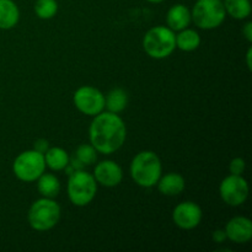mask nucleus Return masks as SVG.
I'll return each instance as SVG.
<instances>
[{"label": "nucleus", "mask_w": 252, "mask_h": 252, "mask_svg": "<svg viewBox=\"0 0 252 252\" xmlns=\"http://www.w3.org/2000/svg\"><path fill=\"white\" fill-rule=\"evenodd\" d=\"M127 139V127L118 113L102 111L94 116L89 127V140L96 152L111 155L118 152Z\"/></svg>", "instance_id": "f257e3e1"}, {"label": "nucleus", "mask_w": 252, "mask_h": 252, "mask_svg": "<svg viewBox=\"0 0 252 252\" xmlns=\"http://www.w3.org/2000/svg\"><path fill=\"white\" fill-rule=\"evenodd\" d=\"M129 174L133 181L143 189H152L157 186L162 175L161 160L157 153L152 150L139 152L132 159Z\"/></svg>", "instance_id": "f03ea898"}, {"label": "nucleus", "mask_w": 252, "mask_h": 252, "mask_svg": "<svg viewBox=\"0 0 252 252\" xmlns=\"http://www.w3.org/2000/svg\"><path fill=\"white\" fill-rule=\"evenodd\" d=\"M61 206L53 198L37 199L31 204L27 213V220L33 230L43 233L53 229L61 219Z\"/></svg>", "instance_id": "7ed1b4c3"}, {"label": "nucleus", "mask_w": 252, "mask_h": 252, "mask_svg": "<svg viewBox=\"0 0 252 252\" xmlns=\"http://www.w3.org/2000/svg\"><path fill=\"white\" fill-rule=\"evenodd\" d=\"M97 182L93 174L81 170H75L69 175L66 193L68 198L75 207H85L94 201L97 193Z\"/></svg>", "instance_id": "20e7f679"}, {"label": "nucleus", "mask_w": 252, "mask_h": 252, "mask_svg": "<svg viewBox=\"0 0 252 252\" xmlns=\"http://www.w3.org/2000/svg\"><path fill=\"white\" fill-rule=\"evenodd\" d=\"M175 32L167 26L150 29L143 38V49L153 59H165L176 49Z\"/></svg>", "instance_id": "39448f33"}, {"label": "nucleus", "mask_w": 252, "mask_h": 252, "mask_svg": "<svg viewBox=\"0 0 252 252\" xmlns=\"http://www.w3.org/2000/svg\"><path fill=\"white\" fill-rule=\"evenodd\" d=\"M226 17L223 0H196L191 10L193 24L201 30H213L220 26Z\"/></svg>", "instance_id": "423d86ee"}, {"label": "nucleus", "mask_w": 252, "mask_h": 252, "mask_svg": "<svg viewBox=\"0 0 252 252\" xmlns=\"http://www.w3.org/2000/svg\"><path fill=\"white\" fill-rule=\"evenodd\" d=\"M46 167L44 155L34 149L20 153L12 162V172L22 182H36Z\"/></svg>", "instance_id": "0eeeda50"}, {"label": "nucleus", "mask_w": 252, "mask_h": 252, "mask_svg": "<svg viewBox=\"0 0 252 252\" xmlns=\"http://www.w3.org/2000/svg\"><path fill=\"white\" fill-rule=\"evenodd\" d=\"M220 198L229 207H240L249 197V184L243 175H229L219 185Z\"/></svg>", "instance_id": "6e6552de"}, {"label": "nucleus", "mask_w": 252, "mask_h": 252, "mask_svg": "<svg viewBox=\"0 0 252 252\" xmlns=\"http://www.w3.org/2000/svg\"><path fill=\"white\" fill-rule=\"evenodd\" d=\"M73 102L83 115L94 116L105 111V95L94 86H81L74 93Z\"/></svg>", "instance_id": "1a4fd4ad"}, {"label": "nucleus", "mask_w": 252, "mask_h": 252, "mask_svg": "<svg viewBox=\"0 0 252 252\" xmlns=\"http://www.w3.org/2000/svg\"><path fill=\"white\" fill-rule=\"evenodd\" d=\"M203 218L202 208L191 201L179 203L172 212V220L182 230H193L201 224Z\"/></svg>", "instance_id": "9d476101"}, {"label": "nucleus", "mask_w": 252, "mask_h": 252, "mask_svg": "<svg viewBox=\"0 0 252 252\" xmlns=\"http://www.w3.org/2000/svg\"><path fill=\"white\" fill-rule=\"evenodd\" d=\"M93 175L97 185L107 189L118 186L123 180L122 167L113 160H103L96 164Z\"/></svg>", "instance_id": "9b49d317"}, {"label": "nucleus", "mask_w": 252, "mask_h": 252, "mask_svg": "<svg viewBox=\"0 0 252 252\" xmlns=\"http://www.w3.org/2000/svg\"><path fill=\"white\" fill-rule=\"evenodd\" d=\"M226 240L234 244H246L252 239V221L246 217H234L226 223L225 228Z\"/></svg>", "instance_id": "f8f14e48"}, {"label": "nucleus", "mask_w": 252, "mask_h": 252, "mask_svg": "<svg viewBox=\"0 0 252 252\" xmlns=\"http://www.w3.org/2000/svg\"><path fill=\"white\" fill-rule=\"evenodd\" d=\"M192 22L191 10L184 4H175L167 10L166 24L174 32L186 29Z\"/></svg>", "instance_id": "ddd939ff"}, {"label": "nucleus", "mask_w": 252, "mask_h": 252, "mask_svg": "<svg viewBox=\"0 0 252 252\" xmlns=\"http://www.w3.org/2000/svg\"><path fill=\"white\" fill-rule=\"evenodd\" d=\"M158 191L164 196H179L182 193L186 187V181L184 176L177 172H169L166 175H161L157 184Z\"/></svg>", "instance_id": "4468645a"}, {"label": "nucleus", "mask_w": 252, "mask_h": 252, "mask_svg": "<svg viewBox=\"0 0 252 252\" xmlns=\"http://www.w3.org/2000/svg\"><path fill=\"white\" fill-rule=\"evenodd\" d=\"M20 21V9L14 0H0V30H11Z\"/></svg>", "instance_id": "2eb2a0df"}, {"label": "nucleus", "mask_w": 252, "mask_h": 252, "mask_svg": "<svg viewBox=\"0 0 252 252\" xmlns=\"http://www.w3.org/2000/svg\"><path fill=\"white\" fill-rule=\"evenodd\" d=\"M43 155L46 166L53 171H63L69 165V160H70L66 150L61 147H49V149Z\"/></svg>", "instance_id": "dca6fc26"}, {"label": "nucleus", "mask_w": 252, "mask_h": 252, "mask_svg": "<svg viewBox=\"0 0 252 252\" xmlns=\"http://www.w3.org/2000/svg\"><path fill=\"white\" fill-rule=\"evenodd\" d=\"M37 189L42 197L56 198L61 192V181L53 174H47L46 171L36 180Z\"/></svg>", "instance_id": "f3484780"}, {"label": "nucleus", "mask_w": 252, "mask_h": 252, "mask_svg": "<svg viewBox=\"0 0 252 252\" xmlns=\"http://www.w3.org/2000/svg\"><path fill=\"white\" fill-rule=\"evenodd\" d=\"M176 41V48L184 52H193L201 46V36L196 30L186 29L179 31V33L175 36Z\"/></svg>", "instance_id": "a211bd4d"}, {"label": "nucleus", "mask_w": 252, "mask_h": 252, "mask_svg": "<svg viewBox=\"0 0 252 252\" xmlns=\"http://www.w3.org/2000/svg\"><path fill=\"white\" fill-rule=\"evenodd\" d=\"M128 94L123 89H112L105 96V108L113 113H121L126 110L128 105Z\"/></svg>", "instance_id": "6ab92c4d"}, {"label": "nucleus", "mask_w": 252, "mask_h": 252, "mask_svg": "<svg viewBox=\"0 0 252 252\" xmlns=\"http://www.w3.org/2000/svg\"><path fill=\"white\" fill-rule=\"evenodd\" d=\"M226 15L235 20H246L251 15L250 0H223Z\"/></svg>", "instance_id": "aec40b11"}, {"label": "nucleus", "mask_w": 252, "mask_h": 252, "mask_svg": "<svg viewBox=\"0 0 252 252\" xmlns=\"http://www.w3.org/2000/svg\"><path fill=\"white\" fill-rule=\"evenodd\" d=\"M34 12L42 20L53 19L58 12V2L57 0H36Z\"/></svg>", "instance_id": "412c9836"}, {"label": "nucleus", "mask_w": 252, "mask_h": 252, "mask_svg": "<svg viewBox=\"0 0 252 252\" xmlns=\"http://www.w3.org/2000/svg\"><path fill=\"white\" fill-rule=\"evenodd\" d=\"M75 158L84 166H90L97 160V152L91 144H81L76 148Z\"/></svg>", "instance_id": "4be33fe9"}, {"label": "nucleus", "mask_w": 252, "mask_h": 252, "mask_svg": "<svg viewBox=\"0 0 252 252\" xmlns=\"http://www.w3.org/2000/svg\"><path fill=\"white\" fill-rule=\"evenodd\" d=\"M246 169V162L243 158H235L229 164V172L231 175H243Z\"/></svg>", "instance_id": "5701e85b"}, {"label": "nucleus", "mask_w": 252, "mask_h": 252, "mask_svg": "<svg viewBox=\"0 0 252 252\" xmlns=\"http://www.w3.org/2000/svg\"><path fill=\"white\" fill-rule=\"evenodd\" d=\"M33 149L37 150V152L42 153V154H44V153H46L47 150L49 149L48 140H46V139H37L36 142H34V144H33Z\"/></svg>", "instance_id": "b1692460"}, {"label": "nucleus", "mask_w": 252, "mask_h": 252, "mask_svg": "<svg viewBox=\"0 0 252 252\" xmlns=\"http://www.w3.org/2000/svg\"><path fill=\"white\" fill-rule=\"evenodd\" d=\"M212 236H213V240L218 244L224 243V241L226 240V235L224 229H217L216 231H213V235Z\"/></svg>", "instance_id": "393cba45"}, {"label": "nucleus", "mask_w": 252, "mask_h": 252, "mask_svg": "<svg viewBox=\"0 0 252 252\" xmlns=\"http://www.w3.org/2000/svg\"><path fill=\"white\" fill-rule=\"evenodd\" d=\"M243 34L248 42H252V22L248 21L243 27Z\"/></svg>", "instance_id": "a878e982"}, {"label": "nucleus", "mask_w": 252, "mask_h": 252, "mask_svg": "<svg viewBox=\"0 0 252 252\" xmlns=\"http://www.w3.org/2000/svg\"><path fill=\"white\" fill-rule=\"evenodd\" d=\"M251 57H252V48L248 49V53H246V65H248L249 70H251L252 69V62H251Z\"/></svg>", "instance_id": "bb28decb"}, {"label": "nucleus", "mask_w": 252, "mask_h": 252, "mask_svg": "<svg viewBox=\"0 0 252 252\" xmlns=\"http://www.w3.org/2000/svg\"><path fill=\"white\" fill-rule=\"evenodd\" d=\"M145 1L152 2V4H160V2H162L164 0H145Z\"/></svg>", "instance_id": "cd10ccee"}]
</instances>
